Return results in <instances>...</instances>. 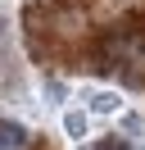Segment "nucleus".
Masks as SVG:
<instances>
[{
	"instance_id": "f257e3e1",
	"label": "nucleus",
	"mask_w": 145,
	"mask_h": 150,
	"mask_svg": "<svg viewBox=\"0 0 145 150\" xmlns=\"http://www.w3.org/2000/svg\"><path fill=\"white\" fill-rule=\"evenodd\" d=\"M23 146H27V132L18 127V123L0 118V150H23Z\"/></svg>"
},
{
	"instance_id": "f03ea898",
	"label": "nucleus",
	"mask_w": 145,
	"mask_h": 150,
	"mask_svg": "<svg viewBox=\"0 0 145 150\" xmlns=\"http://www.w3.org/2000/svg\"><path fill=\"white\" fill-rule=\"evenodd\" d=\"M91 109H95V114H109V109H118V100H113L109 91H100L95 100H91Z\"/></svg>"
},
{
	"instance_id": "7ed1b4c3",
	"label": "nucleus",
	"mask_w": 145,
	"mask_h": 150,
	"mask_svg": "<svg viewBox=\"0 0 145 150\" xmlns=\"http://www.w3.org/2000/svg\"><path fill=\"white\" fill-rule=\"evenodd\" d=\"M82 150H132V146H127L122 137H104L100 146H82Z\"/></svg>"
},
{
	"instance_id": "20e7f679",
	"label": "nucleus",
	"mask_w": 145,
	"mask_h": 150,
	"mask_svg": "<svg viewBox=\"0 0 145 150\" xmlns=\"http://www.w3.org/2000/svg\"><path fill=\"white\" fill-rule=\"evenodd\" d=\"M63 127H68L72 137H82V132H86V118H82V114H68V118H63Z\"/></svg>"
}]
</instances>
